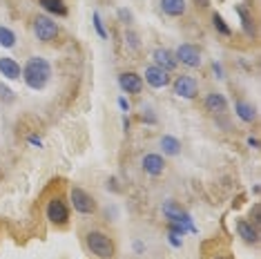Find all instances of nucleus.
I'll list each match as a JSON object with an SVG mask.
<instances>
[{"mask_svg":"<svg viewBox=\"0 0 261 259\" xmlns=\"http://www.w3.org/2000/svg\"><path fill=\"white\" fill-rule=\"evenodd\" d=\"M69 201H72L74 210L81 215H94L96 213V201H94V197L87 190H83V188H72V192H69Z\"/></svg>","mask_w":261,"mask_h":259,"instance_id":"5","label":"nucleus"},{"mask_svg":"<svg viewBox=\"0 0 261 259\" xmlns=\"http://www.w3.org/2000/svg\"><path fill=\"white\" fill-rule=\"evenodd\" d=\"M205 108L212 112V114H225L228 112V101H225L223 94L219 92H210L205 96Z\"/></svg>","mask_w":261,"mask_h":259,"instance_id":"14","label":"nucleus"},{"mask_svg":"<svg viewBox=\"0 0 261 259\" xmlns=\"http://www.w3.org/2000/svg\"><path fill=\"white\" fill-rule=\"evenodd\" d=\"M58 34H61V29H58L54 18H49V16H38L34 20V36L40 43H51V40L58 38Z\"/></svg>","mask_w":261,"mask_h":259,"instance_id":"4","label":"nucleus"},{"mask_svg":"<svg viewBox=\"0 0 261 259\" xmlns=\"http://www.w3.org/2000/svg\"><path fill=\"white\" fill-rule=\"evenodd\" d=\"M14 98H16V96H14V92H11L7 85H3V83H0V101L11 103V101H14Z\"/></svg>","mask_w":261,"mask_h":259,"instance_id":"24","label":"nucleus"},{"mask_svg":"<svg viewBox=\"0 0 261 259\" xmlns=\"http://www.w3.org/2000/svg\"><path fill=\"white\" fill-rule=\"evenodd\" d=\"M217 259H232V257H228V255H223V257H217Z\"/></svg>","mask_w":261,"mask_h":259,"instance_id":"34","label":"nucleus"},{"mask_svg":"<svg viewBox=\"0 0 261 259\" xmlns=\"http://www.w3.org/2000/svg\"><path fill=\"white\" fill-rule=\"evenodd\" d=\"M0 74L9 81H16V79H20L22 67L14 61V58H0Z\"/></svg>","mask_w":261,"mask_h":259,"instance_id":"15","label":"nucleus"},{"mask_svg":"<svg viewBox=\"0 0 261 259\" xmlns=\"http://www.w3.org/2000/svg\"><path fill=\"white\" fill-rule=\"evenodd\" d=\"M118 85L125 94H141L143 92V76H139L136 72H123L118 74Z\"/></svg>","mask_w":261,"mask_h":259,"instance_id":"11","label":"nucleus"},{"mask_svg":"<svg viewBox=\"0 0 261 259\" xmlns=\"http://www.w3.org/2000/svg\"><path fill=\"white\" fill-rule=\"evenodd\" d=\"M92 22H94V29H96V34L100 38H108V29H105L103 25V20H100V16H98V11H94V16H92Z\"/></svg>","mask_w":261,"mask_h":259,"instance_id":"23","label":"nucleus"},{"mask_svg":"<svg viewBox=\"0 0 261 259\" xmlns=\"http://www.w3.org/2000/svg\"><path fill=\"white\" fill-rule=\"evenodd\" d=\"M237 14H239V18H241L243 32H246L250 38L257 36V25H254V18H252L250 11H248V7H243V5H239V7H237Z\"/></svg>","mask_w":261,"mask_h":259,"instance_id":"17","label":"nucleus"},{"mask_svg":"<svg viewBox=\"0 0 261 259\" xmlns=\"http://www.w3.org/2000/svg\"><path fill=\"white\" fill-rule=\"evenodd\" d=\"M248 145H250V148H259V141L250 137V139H248Z\"/></svg>","mask_w":261,"mask_h":259,"instance_id":"33","label":"nucleus"},{"mask_svg":"<svg viewBox=\"0 0 261 259\" xmlns=\"http://www.w3.org/2000/svg\"><path fill=\"white\" fill-rule=\"evenodd\" d=\"M194 232V228H190V226H183V223H170V232H174V235H186V232Z\"/></svg>","mask_w":261,"mask_h":259,"instance_id":"25","label":"nucleus"},{"mask_svg":"<svg viewBox=\"0 0 261 259\" xmlns=\"http://www.w3.org/2000/svg\"><path fill=\"white\" fill-rule=\"evenodd\" d=\"M143 83H147L152 90H161V87H165L170 83V74L165 72V69L156 67V65H150L143 74Z\"/></svg>","mask_w":261,"mask_h":259,"instance_id":"9","label":"nucleus"},{"mask_svg":"<svg viewBox=\"0 0 261 259\" xmlns=\"http://www.w3.org/2000/svg\"><path fill=\"white\" fill-rule=\"evenodd\" d=\"M212 22H215L217 32H219V34H223V36H230V34H232V29L225 25V20L221 18V14H212Z\"/></svg>","mask_w":261,"mask_h":259,"instance_id":"22","label":"nucleus"},{"mask_svg":"<svg viewBox=\"0 0 261 259\" xmlns=\"http://www.w3.org/2000/svg\"><path fill=\"white\" fill-rule=\"evenodd\" d=\"M237 232H239L241 239L246 241V244H250V246H254L259 241L257 228H254V223H250L248 219H239V221H237Z\"/></svg>","mask_w":261,"mask_h":259,"instance_id":"13","label":"nucleus"},{"mask_svg":"<svg viewBox=\"0 0 261 259\" xmlns=\"http://www.w3.org/2000/svg\"><path fill=\"white\" fill-rule=\"evenodd\" d=\"M152 58H154V65L156 67H161V69H165V72H174L176 69V56H174V51H170V49H165V47H159V49H154V54H152Z\"/></svg>","mask_w":261,"mask_h":259,"instance_id":"12","label":"nucleus"},{"mask_svg":"<svg viewBox=\"0 0 261 259\" xmlns=\"http://www.w3.org/2000/svg\"><path fill=\"white\" fill-rule=\"evenodd\" d=\"M118 108H121L123 112H127V110H129V105H127V101H125V98H123V96L118 98Z\"/></svg>","mask_w":261,"mask_h":259,"instance_id":"32","label":"nucleus"},{"mask_svg":"<svg viewBox=\"0 0 261 259\" xmlns=\"http://www.w3.org/2000/svg\"><path fill=\"white\" fill-rule=\"evenodd\" d=\"M85 246L94 257L98 259H114L116 255V244L108 232L103 230H90L85 235Z\"/></svg>","mask_w":261,"mask_h":259,"instance_id":"2","label":"nucleus"},{"mask_svg":"<svg viewBox=\"0 0 261 259\" xmlns=\"http://www.w3.org/2000/svg\"><path fill=\"white\" fill-rule=\"evenodd\" d=\"M159 148L165 157H176L181 154V141L176 137H170V134H163L161 141H159Z\"/></svg>","mask_w":261,"mask_h":259,"instance_id":"16","label":"nucleus"},{"mask_svg":"<svg viewBox=\"0 0 261 259\" xmlns=\"http://www.w3.org/2000/svg\"><path fill=\"white\" fill-rule=\"evenodd\" d=\"M20 76L25 79L27 87H32V90H45L51 79V65L43 56H32V58H27Z\"/></svg>","mask_w":261,"mask_h":259,"instance_id":"1","label":"nucleus"},{"mask_svg":"<svg viewBox=\"0 0 261 259\" xmlns=\"http://www.w3.org/2000/svg\"><path fill=\"white\" fill-rule=\"evenodd\" d=\"M141 168L150 176H161L165 172V159L161 154H156V152H147V154L141 159Z\"/></svg>","mask_w":261,"mask_h":259,"instance_id":"10","label":"nucleus"},{"mask_svg":"<svg viewBox=\"0 0 261 259\" xmlns=\"http://www.w3.org/2000/svg\"><path fill=\"white\" fill-rule=\"evenodd\" d=\"M212 69H215L217 79H223V69H221V65H219V63H215V65H212Z\"/></svg>","mask_w":261,"mask_h":259,"instance_id":"30","label":"nucleus"},{"mask_svg":"<svg viewBox=\"0 0 261 259\" xmlns=\"http://www.w3.org/2000/svg\"><path fill=\"white\" fill-rule=\"evenodd\" d=\"M0 45L7 47V49L16 47V34L9 27H0Z\"/></svg>","mask_w":261,"mask_h":259,"instance_id":"21","label":"nucleus"},{"mask_svg":"<svg viewBox=\"0 0 261 259\" xmlns=\"http://www.w3.org/2000/svg\"><path fill=\"white\" fill-rule=\"evenodd\" d=\"M27 141H29V143H34L36 148H40V145H43V141H40L38 137H34V134H32V137H27Z\"/></svg>","mask_w":261,"mask_h":259,"instance_id":"31","label":"nucleus"},{"mask_svg":"<svg viewBox=\"0 0 261 259\" xmlns=\"http://www.w3.org/2000/svg\"><path fill=\"white\" fill-rule=\"evenodd\" d=\"M118 16L123 18V22H129V20H132V16H129L127 9H118Z\"/></svg>","mask_w":261,"mask_h":259,"instance_id":"27","label":"nucleus"},{"mask_svg":"<svg viewBox=\"0 0 261 259\" xmlns=\"http://www.w3.org/2000/svg\"><path fill=\"white\" fill-rule=\"evenodd\" d=\"M174 94L181 98H197V94H199L197 79H194V76H188V74L179 76V79L174 81Z\"/></svg>","mask_w":261,"mask_h":259,"instance_id":"8","label":"nucleus"},{"mask_svg":"<svg viewBox=\"0 0 261 259\" xmlns=\"http://www.w3.org/2000/svg\"><path fill=\"white\" fill-rule=\"evenodd\" d=\"M194 5H197L199 9H203V7H210V0H192Z\"/></svg>","mask_w":261,"mask_h":259,"instance_id":"29","label":"nucleus"},{"mask_svg":"<svg viewBox=\"0 0 261 259\" xmlns=\"http://www.w3.org/2000/svg\"><path fill=\"white\" fill-rule=\"evenodd\" d=\"M125 38H127V45L132 47V49H139L141 47V40H139V36H136L134 32H125Z\"/></svg>","mask_w":261,"mask_h":259,"instance_id":"26","label":"nucleus"},{"mask_svg":"<svg viewBox=\"0 0 261 259\" xmlns=\"http://www.w3.org/2000/svg\"><path fill=\"white\" fill-rule=\"evenodd\" d=\"M40 7L54 16H67V7L63 0H40Z\"/></svg>","mask_w":261,"mask_h":259,"instance_id":"20","label":"nucleus"},{"mask_svg":"<svg viewBox=\"0 0 261 259\" xmlns=\"http://www.w3.org/2000/svg\"><path fill=\"white\" fill-rule=\"evenodd\" d=\"M174 56H176V63L186 65V67H199L201 65V47L192 45V43H186L174 51Z\"/></svg>","mask_w":261,"mask_h":259,"instance_id":"7","label":"nucleus"},{"mask_svg":"<svg viewBox=\"0 0 261 259\" xmlns=\"http://www.w3.org/2000/svg\"><path fill=\"white\" fill-rule=\"evenodd\" d=\"M161 213H163V217H165V219H168L170 223H183V226L194 228V226H192V219H190V215L186 213V210H183V205H179L176 201H172V199L163 201Z\"/></svg>","mask_w":261,"mask_h":259,"instance_id":"6","label":"nucleus"},{"mask_svg":"<svg viewBox=\"0 0 261 259\" xmlns=\"http://www.w3.org/2000/svg\"><path fill=\"white\" fill-rule=\"evenodd\" d=\"M234 110H237V116H239L243 123H254V121H257V108H254L252 103L239 101L234 105Z\"/></svg>","mask_w":261,"mask_h":259,"instance_id":"19","label":"nucleus"},{"mask_svg":"<svg viewBox=\"0 0 261 259\" xmlns=\"http://www.w3.org/2000/svg\"><path fill=\"white\" fill-rule=\"evenodd\" d=\"M168 241L172 246H181V239H179V235H174V232H170V237H168Z\"/></svg>","mask_w":261,"mask_h":259,"instance_id":"28","label":"nucleus"},{"mask_svg":"<svg viewBox=\"0 0 261 259\" xmlns=\"http://www.w3.org/2000/svg\"><path fill=\"white\" fill-rule=\"evenodd\" d=\"M45 215H47V221L56 228H65L69 223V205L63 197H51L47 201V208H45Z\"/></svg>","mask_w":261,"mask_h":259,"instance_id":"3","label":"nucleus"},{"mask_svg":"<svg viewBox=\"0 0 261 259\" xmlns=\"http://www.w3.org/2000/svg\"><path fill=\"white\" fill-rule=\"evenodd\" d=\"M186 0H161V9L163 14L172 16V18H176V16H183L186 14Z\"/></svg>","mask_w":261,"mask_h":259,"instance_id":"18","label":"nucleus"}]
</instances>
